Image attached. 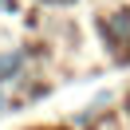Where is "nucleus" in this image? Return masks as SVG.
<instances>
[{
    "label": "nucleus",
    "instance_id": "f257e3e1",
    "mask_svg": "<svg viewBox=\"0 0 130 130\" xmlns=\"http://www.w3.org/2000/svg\"><path fill=\"white\" fill-rule=\"evenodd\" d=\"M20 63H24V55H20V51H8V55H0V79L16 75V71H20Z\"/></svg>",
    "mask_w": 130,
    "mask_h": 130
}]
</instances>
